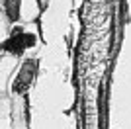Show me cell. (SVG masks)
Returning a JSON list of instances; mask_svg holds the SVG:
<instances>
[{"mask_svg": "<svg viewBox=\"0 0 131 129\" xmlns=\"http://www.w3.org/2000/svg\"><path fill=\"white\" fill-rule=\"evenodd\" d=\"M2 12L10 24H16L22 16V0H2Z\"/></svg>", "mask_w": 131, "mask_h": 129, "instance_id": "3", "label": "cell"}, {"mask_svg": "<svg viewBox=\"0 0 131 129\" xmlns=\"http://www.w3.org/2000/svg\"><path fill=\"white\" fill-rule=\"evenodd\" d=\"M37 76V61L35 59H26L16 72V78L12 82V92L14 94H26L31 88L33 80Z\"/></svg>", "mask_w": 131, "mask_h": 129, "instance_id": "1", "label": "cell"}, {"mask_svg": "<svg viewBox=\"0 0 131 129\" xmlns=\"http://www.w3.org/2000/svg\"><path fill=\"white\" fill-rule=\"evenodd\" d=\"M29 43H33L31 35L26 33L24 29H20V27H14L12 33H10V37L0 43V51H6V53L18 57V55H22L24 51L29 47Z\"/></svg>", "mask_w": 131, "mask_h": 129, "instance_id": "2", "label": "cell"}]
</instances>
